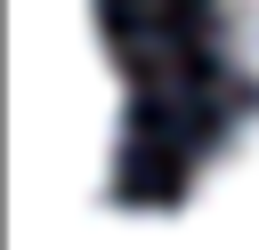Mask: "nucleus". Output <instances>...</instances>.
<instances>
[{"instance_id":"nucleus-1","label":"nucleus","mask_w":259,"mask_h":250,"mask_svg":"<svg viewBox=\"0 0 259 250\" xmlns=\"http://www.w3.org/2000/svg\"><path fill=\"white\" fill-rule=\"evenodd\" d=\"M186 210L194 218H219V226H259V121H243L219 145V161L194 177Z\"/></svg>"},{"instance_id":"nucleus-2","label":"nucleus","mask_w":259,"mask_h":250,"mask_svg":"<svg viewBox=\"0 0 259 250\" xmlns=\"http://www.w3.org/2000/svg\"><path fill=\"white\" fill-rule=\"evenodd\" d=\"M219 48L243 81H259V0H219Z\"/></svg>"}]
</instances>
